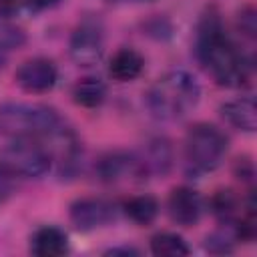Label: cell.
<instances>
[{"mask_svg": "<svg viewBox=\"0 0 257 257\" xmlns=\"http://www.w3.org/2000/svg\"><path fill=\"white\" fill-rule=\"evenodd\" d=\"M197 56L221 86H241L249 80V62L227 36L215 12L205 14L199 22Z\"/></svg>", "mask_w": 257, "mask_h": 257, "instance_id": "6da1fadb", "label": "cell"}, {"mask_svg": "<svg viewBox=\"0 0 257 257\" xmlns=\"http://www.w3.org/2000/svg\"><path fill=\"white\" fill-rule=\"evenodd\" d=\"M201 96L197 78L187 70H169L159 76L145 94L147 108L161 120H175L189 114Z\"/></svg>", "mask_w": 257, "mask_h": 257, "instance_id": "7a4b0ae2", "label": "cell"}, {"mask_svg": "<svg viewBox=\"0 0 257 257\" xmlns=\"http://www.w3.org/2000/svg\"><path fill=\"white\" fill-rule=\"evenodd\" d=\"M54 108L30 102H6L0 106V133L10 139H44L60 126Z\"/></svg>", "mask_w": 257, "mask_h": 257, "instance_id": "3957f363", "label": "cell"}, {"mask_svg": "<svg viewBox=\"0 0 257 257\" xmlns=\"http://www.w3.org/2000/svg\"><path fill=\"white\" fill-rule=\"evenodd\" d=\"M52 165L50 153L42 139H12L0 151V171L14 179L42 177Z\"/></svg>", "mask_w": 257, "mask_h": 257, "instance_id": "277c9868", "label": "cell"}, {"mask_svg": "<svg viewBox=\"0 0 257 257\" xmlns=\"http://www.w3.org/2000/svg\"><path fill=\"white\" fill-rule=\"evenodd\" d=\"M227 153V137L213 124L199 122L189 128L185 137V157L187 163L199 171L209 173L215 171Z\"/></svg>", "mask_w": 257, "mask_h": 257, "instance_id": "5b68a950", "label": "cell"}, {"mask_svg": "<svg viewBox=\"0 0 257 257\" xmlns=\"http://www.w3.org/2000/svg\"><path fill=\"white\" fill-rule=\"evenodd\" d=\"M70 58L78 66H92L102 58L104 52V36L102 28L94 20H84L76 26L70 36Z\"/></svg>", "mask_w": 257, "mask_h": 257, "instance_id": "8992f818", "label": "cell"}, {"mask_svg": "<svg viewBox=\"0 0 257 257\" xmlns=\"http://www.w3.org/2000/svg\"><path fill=\"white\" fill-rule=\"evenodd\" d=\"M114 219V205L100 197H84L70 205V221L80 231L98 229Z\"/></svg>", "mask_w": 257, "mask_h": 257, "instance_id": "52a82bcc", "label": "cell"}, {"mask_svg": "<svg viewBox=\"0 0 257 257\" xmlns=\"http://www.w3.org/2000/svg\"><path fill=\"white\" fill-rule=\"evenodd\" d=\"M56 78H58V72H56L54 62L42 56L22 62L16 70L18 86L24 92H32V94L48 92L56 84Z\"/></svg>", "mask_w": 257, "mask_h": 257, "instance_id": "ba28073f", "label": "cell"}, {"mask_svg": "<svg viewBox=\"0 0 257 257\" xmlns=\"http://www.w3.org/2000/svg\"><path fill=\"white\" fill-rule=\"evenodd\" d=\"M96 175L104 183H118L133 177H145L137 155H128L120 151L104 155L96 165Z\"/></svg>", "mask_w": 257, "mask_h": 257, "instance_id": "9c48e42d", "label": "cell"}, {"mask_svg": "<svg viewBox=\"0 0 257 257\" xmlns=\"http://www.w3.org/2000/svg\"><path fill=\"white\" fill-rule=\"evenodd\" d=\"M169 215L177 225L191 227L201 217V197L191 187H177L169 195Z\"/></svg>", "mask_w": 257, "mask_h": 257, "instance_id": "30bf717a", "label": "cell"}, {"mask_svg": "<svg viewBox=\"0 0 257 257\" xmlns=\"http://www.w3.org/2000/svg\"><path fill=\"white\" fill-rule=\"evenodd\" d=\"M221 114L231 126L239 131L253 133L257 126V106L253 96H239L227 100L225 104H221Z\"/></svg>", "mask_w": 257, "mask_h": 257, "instance_id": "8fae6325", "label": "cell"}, {"mask_svg": "<svg viewBox=\"0 0 257 257\" xmlns=\"http://www.w3.org/2000/svg\"><path fill=\"white\" fill-rule=\"evenodd\" d=\"M30 251L38 257H58L68 251L66 233L58 227L46 225L34 231L30 237Z\"/></svg>", "mask_w": 257, "mask_h": 257, "instance_id": "7c38bea8", "label": "cell"}, {"mask_svg": "<svg viewBox=\"0 0 257 257\" xmlns=\"http://www.w3.org/2000/svg\"><path fill=\"white\" fill-rule=\"evenodd\" d=\"M137 159L141 163L143 175H165L173 159L171 145L165 139H155L143 149L141 155H137Z\"/></svg>", "mask_w": 257, "mask_h": 257, "instance_id": "4fadbf2b", "label": "cell"}, {"mask_svg": "<svg viewBox=\"0 0 257 257\" xmlns=\"http://www.w3.org/2000/svg\"><path fill=\"white\" fill-rule=\"evenodd\" d=\"M143 66H145V60L141 52L124 46L112 54L108 62V74L118 82H128V80H135L143 72Z\"/></svg>", "mask_w": 257, "mask_h": 257, "instance_id": "5bb4252c", "label": "cell"}, {"mask_svg": "<svg viewBox=\"0 0 257 257\" xmlns=\"http://www.w3.org/2000/svg\"><path fill=\"white\" fill-rule=\"evenodd\" d=\"M106 96V86L100 78L96 76H84L80 80H76V84L72 86V98L78 106L84 108H96L102 104Z\"/></svg>", "mask_w": 257, "mask_h": 257, "instance_id": "9a60e30c", "label": "cell"}, {"mask_svg": "<svg viewBox=\"0 0 257 257\" xmlns=\"http://www.w3.org/2000/svg\"><path fill=\"white\" fill-rule=\"evenodd\" d=\"M124 213L137 225H149L155 221V217L159 213V203L151 195H139L124 203Z\"/></svg>", "mask_w": 257, "mask_h": 257, "instance_id": "2e32d148", "label": "cell"}, {"mask_svg": "<svg viewBox=\"0 0 257 257\" xmlns=\"http://www.w3.org/2000/svg\"><path fill=\"white\" fill-rule=\"evenodd\" d=\"M151 251L159 257H185L189 255V245L181 235L163 231L151 239Z\"/></svg>", "mask_w": 257, "mask_h": 257, "instance_id": "e0dca14e", "label": "cell"}, {"mask_svg": "<svg viewBox=\"0 0 257 257\" xmlns=\"http://www.w3.org/2000/svg\"><path fill=\"white\" fill-rule=\"evenodd\" d=\"M211 207H213L215 217L223 223H235L237 217L241 215V211H239L241 203L233 191H217L211 199Z\"/></svg>", "mask_w": 257, "mask_h": 257, "instance_id": "ac0fdd59", "label": "cell"}, {"mask_svg": "<svg viewBox=\"0 0 257 257\" xmlns=\"http://www.w3.org/2000/svg\"><path fill=\"white\" fill-rule=\"evenodd\" d=\"M24 42V34L16 28H0V54L18 48Z\"/></svg>", "mask_w": 257, "mask_h": 257, "instance_id": "d6986e66", "label": "cell"}, {"mask_svg": "<svg viewBox=\"0 0 257 257\" xmlns=\"http://www.w3.org/2000/svg\"><path fill=\"white\" fill-rule=\"evenodd\" d=\"M239 26H241V30L247 36H251V38L255 36V10L251 6H247V8L241 10V14H239Z\"/></svg>", "mask_w": 257, "mask_h": 257, "instance_id": "ffe728a7", "label": "cell"}, {"mask_svg": "<svg viewBox=\"0 0 257 257\" xmlns=\"http://www.w3.org/2000/svg\"><path fill=\"white\" fill-rule=\"evenodd\" d=\"M18 6V0H0V18L10 16Z\"/></svg>", "mask_w": 257, "mask_h": 257, "instance_id": "44dd1931", "label": "cell"}, {"mask_svg": "<svg viewBox=\"0 0 257 257\" xmlns=\"http://www.w3.org/2000/svg\"><path fill=\"white\" fill-rule=\"evenodd\" d=\"M118 253H124V255H137L139 251L137 249H131V247H114V249H108L106 255H118Z\"/></svg>", "mask_w": 257, "mask_h": 257, "instance_id": "7402d4cb", "label": "cell"}, {"mask_svg": "<svg viewBox=\"0 0 257 257\" xmlns=\"http://www.w3.org/2000/svg\"><path fill=\"white\" fill-rule=\"evenodd\" d=\"M30 2V6H34V8H48V6H52L54 2H58V0H28Z\"/></svg>", "mask_w": 257, "mask_h": 257, "instance_id": "603a6c76", "label": "cell"}, {"mask_svg": "<svg viewBox=\"0 0 257 257\" xmlns=\"http://www.w3.org/2000/svg\"><path fill=\"white\" fill-rule=\"evenodd\" d=\"M135 2H141V0H135Z\"/></svg>", "mask_w": 257, "mask_h": 257, "instance_id": "cb8c5ba5", "label": "cell"}]
</instances>
